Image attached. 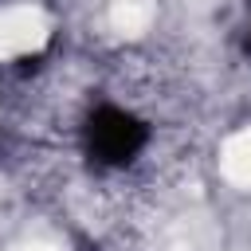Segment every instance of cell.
<instances>
[{
	"label": "cell",
	"mask_w": 251,
	"mask_h": 251,
	"mask_svg": "<svg viewBox=\"0 0 251 251\" xmlns=\"http://www.w3.org/2000/svg\"><path fill=\"white\" fill-rule=\"evenodd\" d=\"M16 251H59V247H51V243H20Z\"/></svg>",
	"instance_id": "obj_2"
},
{
	"label": "cell",
	"mask_w": 251,
	"mask_h": 251,
	"mask_svg": "<svg viewBox=\"0 0 251 251\" xmlns=\"http://www.w3.org/2000/svg\"><path fill=\"white\" fill-rule=\"evenodd\" d=\"M220 176L235 188H251V126L235 129L220 145Z\"/></svg>",
	"instance_id": "obj_1"
}]
</instances>
